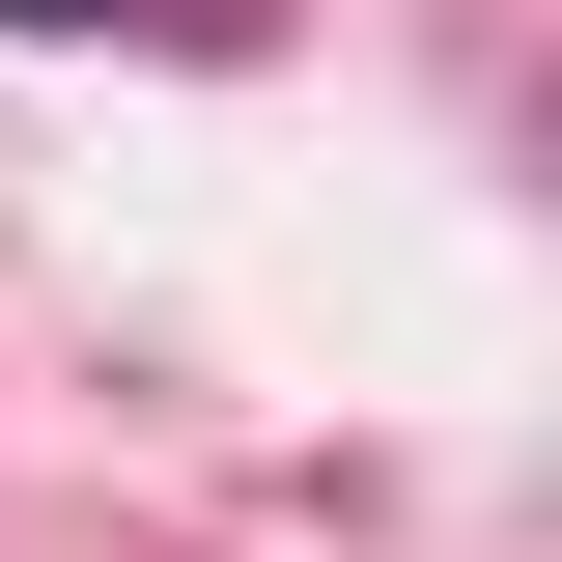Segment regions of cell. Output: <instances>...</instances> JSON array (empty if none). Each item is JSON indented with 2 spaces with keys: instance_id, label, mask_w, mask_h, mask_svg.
Wrapping results in <instances>:
<instances>
[{
  "instance_id": "obj_1",
  "label": "cell",
  "mask_w": 562,
  "mask_h": 562,
  "mask_svg": "<svg viewBox=\"0 0 562 562\" xmlns=\"http://www.w3.org/2000/svg\"><path fill=\"white\" fill-rule=\"evenodd\" d=\"M0 29H113V0H0Z\"/></svg>"
}]
</instances>
